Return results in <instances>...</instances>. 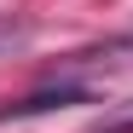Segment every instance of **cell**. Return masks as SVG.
I'll return each instance as SVG.
<instances>
[{"instance_id": "obj_1", "label": "cell", "mask_w": 133, "mask_h": 133, "mask_svg": "<svg viewBox=\"0 0 133 133\" xmlns=\"http://www.w3.org/2000/svg\"><path fill=\"white\" fill-rule=\"evenodd\" d=\"M29 35H35V29L23 23V17H0V58H12V52L29 41Z\"/></svg>"}, {"instance_id": "obj_2", "label": "cell", "mask_w": 133, "mask_h": 133, "mask_svg": "<svg viewBox=\"0 0 133 133\" xmlns=\"http://www.w3.org/2000/svg\"><path fill=\"white\" fill-rule=\"evenodd\" d=\"M87 133H133V104H116L104 122H93Z\"/></svg>"}]
</instances>
